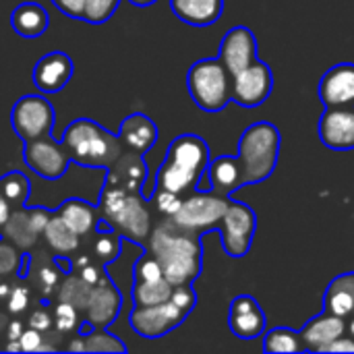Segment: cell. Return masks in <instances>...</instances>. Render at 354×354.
<instances>
[{"mask_svg": "<svg viewBox=\"0 0 354 354\" xmlns=\"http://www.w3.org/2000/svg\"><path fill=\"white\" fill-rule=\"evenodd\" d=\"M149 253L160 261L164 278L172 286L193 284L201 274L203 249L199 234L178 228L172 220L151 232Z\"/></svg>", "mask_w": 354, "mask_h": 354, "instance_id": "cell-1", "label": "cell"}, {"mask_svg": "<svg viewBox=\"0 0 354 354\" xmlns=\"http://www.w3.org/2000/svg\"><path fill=\"white\" fill-rule=\"evenodd\" d=\"M209 162V145L205 139L193 133L180 135L168 145L166 160L156 176V189L187 197L197 189Z\"/></svg>", "mask_w": 354, "mask_h": 354, "instance_id": "cell-2", "label": "cell"}, {"mask_svg": "<svg viewBox=\"0 0 354 354\" xmlns=\"http://www.w3.org/2000/svg\"><path fill=\"white\" fill-rule=\"evenodd\" d=\"M62 143L68 149L73 162L87 168H110L122 153L120 137L108 133L97 122L87 118L71 122L62 135Z\"/></svg>", "mask_w": 354, "mask_h": 354, "instance_id": "cell-3", "label": "cell"}, {"mask_svg": "<svg viewBox=\"0 0 354 354\" xmlns=\"http://www.w3.org/2000/svg\"><path fill=\"white\" fill-rule=\"evenodd\" d=\"M280 131L276 124L261 120L245 129L239 139V158L245 168V183L255 185L272 176L280 158Z\"/></svg>", "mask_w": 354, "mask_h": 354, "instance_id": "cell-4", "label": "cell"}, {"mask_svg": "<svg viewBox=\"0 0 354 354\" xmlns=\"http://www.w3.org/2000/svg\"><path fill=\"white\" fill-rule=\"evenodd\" d=\"M187 87L205 112H220L232 102V73L220 58L197 60L187 73Z\"/></svg>", "mask_w": 354, "mask_h": 354, "instance_id": "cell-5", "label": "cell"}, {"mask_svg": "<svg viewBox=\"0 0 354 354\" xmlns=\"http://www.w3.org/2000/svg\"><path fill=\"white\" fill-rule=\"evenodd\" d=\"M230 205L228 195H220L216 191L212 193H191L183 199L180 209L170 218L178 228L189 232H207L218 230L226 209Z\"/></svg>", "mask_w": 354, "mask_h": 354, "instance_id": "cell-6", "label": "cell"}, {"mask_svg": "<svg viewBox=\"0 0 354 354\" xmlns=\"http://www.w3.org/2000/svg\"><path fill=\"white\" fill-rule=\"evenodd\" d=\"M222 234V249L232 259H243L251 245L257 230V214L243 201H232L218 226Z\"/></svg>", "mask_w": 354, "mask_h": 354, "instance_id": "cell-7", "label": "cell"}, {"mask_svg": "<svg viewBox=\"0 0 354 354\" xmlns=\"http://www.w3.org/2000/svg\"><path fill=\"white\" fill-rule=\"evenodd\" d=\"M10 127L23 143L46 137L54 127V108L41 95H23L10 110Z\"/></svg>", "mask_w": 354, "mask_h": 354, "instance_id": "cell-8", "label": "cell"}, {"mask_svg": "<svg viewBox=\"0 0 354 354\" xmlns=\"http://www.w3.org/2000/svg\"><path fill=\"white\" fill-rule=\"evenodd\" d=\"M187 313L170 299L160 305H147V307H137L129 315L131 330L139 334L141 338L147 340H158L172 330H176L185 322Z\"/></svg>", "mask_w": 354, "mask_h": 354, "instance_id": "cell-9", "label": "cell"}, {"mask_svg": "<svg viewBox=\"0 0 354 354\" xmlns=\"http://www.w3.org/2000/svg\"><path fill=\"white\" fill-rule=\"evenodd\" d=\"M23 160L27 168H31L37 176L48 178V180H56L64 176V172L68 170V164L73 162L64 143L62 141L56 143L54 139H50V135L27 141Z\"/></svg>", "mask_w": 354, "mask_h": 354, "instance_id": "cell-10", "label": "cell"}, {"mask_svg": "<svg viewBox=\"0 0 354 354\" xmlns=\"http://www.w3.org/2000/svg\"><path fill=\"white\" fill-rule=\"evenodd\" d=\"M274 89L272 68L263 60L251 62L247 68L232 75V102L243 108L261 106Z\"/></svg>", "mask_w": 354, "mask_h": 354, "instance_id": "cell-11", "label": "cell"}, {"mask_svg": "<svg viewBox=\"0 0 354 354\" xmlns=\"http://www.w3.org/2000/svg\"><path fill=\"white\" fill-rule=\"evenodd\" d=\"M317 131L326 147L336 151L354 149V106L326 108L319 118Z\"/></svg>", "mask_w": 354, "mask_h": 354, "instance_id": "cell-12", "label": "cell"}, {"mask_svg": "<svg viewBox=\"0 0 354 354\" xmlns=\"http://www.w3.org/2000/svg\"><path fill=\"white\" fill-rule=\"evenodd\" d=\"M218 58L226 64V68L232 75H236L239 71L247 68L251 62L257 60V39H255V33L249 27H245V25L232 27L222 37Z\"/></svg>", "mask_w": 354, "mask_h": 354, "instance_id": "cell-13", "label": "cell"}, {"mask_svg": "<svg viewBox=\"0 0 354 354\" xmlns=\"http://www.w3.org/2000/svg\"><path fill=\"white\" fill-rule=\"evenodd\" d=\"M110 224L118 230V234L131 239L133 243H143L151 236V214L147 203L137 193L127 195L124 205L110 220Z\"/></svg>", "mask_w": 354, "mask_h": 354, "instance_id": "cell-14", "label": "cell"}, {"mask_svg": "<svg viewBox=\"0 0 354 354\" xmlns=\"http://www.w3.org/2000/svg\"><path fill=\"white\" fill-rule=\"evenodd\" d=\"M317 91L326 108L354 106V62H340L328 68Z\"/></svg>", "mask_w": 354, "mask_h": 354, "instance_id": "cell-15", "label": "cell"}, {"mask_svg": "<svg viewBox=\"0 0 354 354\" xmlns=\"http://www.w3.org/2000/svg\"><path fill=\"white\" fill-rule=\"evenodd\" d=\"M230 332L241 340H255L266 332V313L257 299L251 295H241L232 299L228 311Z\"/></svg>", "mask_w": 354, "mask_h": 354, "instance_id": "cell-16", "label": "cell"}, {"mask_svg": "<svg viewBox=\"0 0 354 354\" xmlns=\"http://www.w3.org/2000/svg\"><path fill=\"white\" fill-rule=\"evenodd\" d=\"M348 319L344 317H338V315H332L328 311L311 317L305 328L301 330V340H303V346L305 351L309 353H326V348L338 340L340 336L346 334L348 330Z\"/></svg>", "mask_w": 354, "mask_h": 354, "instance_id": "cell-17", "label": "cell"}, {"mask_svg": "<svg viewBox=\"0 0 354 354\" xmlns=\"http://www.w3.org/2000/svg\"><path fill=\"white\" fill-rule=\"evenodd\" d=\"M120 307H122L120 290L108 278H102L91 288L89 301L85 307V315L93 328H108L118 317Z\"/></svg>", "mask_w": 354, "mask_h": 354, "instance_id": "cell-18", "label": "cell"}, {"mask_svg": "<svg viewBox=\"0 0 354 354\" xmlns=\"http://www.w3.org/2000/svg\"><path fill=\"white\" fill-rule=\"evenodd\" d=\"M73 77V60L64 52L41 56L33 68V83L41 93H58Z\"/></svg>", "mask_w": 354, "mask_h": 354, "instance_id": "cell-19", "label": "cell"}, {"mask_svg": "<svg viewBox=\"0 0 354 354\" xmlns=\"http://www.w3.org/2000/svg\"><path fill=\"white\" fill-rule=\"evenodd\" d=\"M145 178H147V166L143 162V153L129 149L122 151L110 166L106 185L124 189L129 193H139L143 189Z\"/></svg>", "mask_w": 354, "mask_h": 354, "instance_id": "cell-20", "label": "cell"}, {"mask_svg": "<svg viewBox=\"0 0 354 354\" xmlns=\"http://www.w3.org/2000/svg\"><path fill=\"white\" fill-rule=\"evenodd\" d=\"M207 174H209L212 191H216L220 195L230 197L234 191L247 187L245 168H243L239 156H220V158L212 160L207 166Z\"/></svg>", "mask_w": 354, "mask_h": 354, "instance_id": "cell-21", "label": "cell"}, {"mask_svg": "<svg viewBox=\"0 0 354 354\" xmlns=\"http://www.w3.org/2000/svg\"><path fill=\"white\" fill-rule=\"evenodd\" d=\"M118 137H120L122 145H127L129 149H133L137 153H145L158 141V127L149 116L135 112L122 120Z\"/></svg>", "mask_w": 354, "mask_h": 354, "instance_id": "cell-22", "label": "cell"}, {"mask_svg": "<svg viewBox=\"0 0 354 354\" xmlns=\"http://www.w3.org/2000/svg\"><path fill=\"white\" fill-rule=\"evenodd\" d=\"M172 12L187 25L209 27L224 12V0H170Z\"/></svg>", "mask_w": 354, "mask_h": 354, "instance_id": "cell-23", "label": "cell"}, {"mask_svg": "<svg viewBox=\"0 0 354 354\" xmlns=\"http://www.w3.org/2000/svg\"><path fill=\"white\" fill-rule=\"evenodd\" d=\"M324 311L338 317H353L354 313V272L336 276L326 295H324Z\"/></svg>", "mask_w": 354, "mask_h": 354, "instance_id": "cell-24", "label": "cell"}, {"mask_svg": "<svg viewBox=\"0 0 354 354\" xmlns=\"http://www.w3.org/2000/svg\"><path fill=\"white\" fill-rule=\"evenodd\" d=\"M50 25L48 10L37 2H21L10 12V27L21 37H39Z\"/></svg>", "mask_w": 354, "mask_h": 354, "instance_id": "cell-25", "label": "cell"}, {"mask_svg": "<svg viewBox=\"0 0 354 354\" xmlns=\"http://www.w3.org/2000/svg\"><path fill=\"white\" fill-rule=\"evenodd\" d=\"M58 216L79 234H87L95 228L97 224V212L93 205H89L87 201H81V199H68L60 205L58 209Z\"/></svg>", "mask_w": 354, "mask_h": 354, "instance_id": "cell-26", "label": "cell"}, {"mask_svg": "<svg viewBox=\"0 0 354 354\" xmlns=\"http://www.w3.org/2000/svg\"><path fill=\"white\" fill-rule=\"evenodd\" d=\"M41 234H44L46 243L58 253H73L79 247V234L58 214L48 220Z\"/></svg>", "mask_w": 354, "mask_h": 354, "instance_id": "cell-27", "label": "cell"}, {"mask_svg": "<svg viewBox=\"0 0 354 354\" xmlns=\"http://www.w3.org/2000/svg\"><path fill=\"white\" fill-rule=\"evenodd\" d=\"M172 290L174 286L166 280H149V282H139L135 280L133 286V303L137 307H147V305H160L172 299Z\"/></svg>", "mask_w": 354, "mask_h": 354, "instance_id": "cell-28", "label": "cell"}, {"mask_svg": "<svg viewBox=\"0 0 354 354\" xmlns=\"http://www.w3.org/2000/svg\"><path fill=\"white\" fill-rule=\"evenodd\" d=\"M263 351L266 353H303V340L301 332L290 328H274L263 338Z\"/></svg>", "mask_w": 354, "mask_h": 354, "instance_id": "cell-29", "label": "cell"}, {"mask_svg": "<svg viewBox=\"0 0 354 354\" xmlns=\"http://www.w3.org/2000/svg\"><path fill=\"white\" fill-rule=\"evenodd\" d=\"M0 193L10 207H21L29 195V180L21 172H8L0 178Z\"/></svg>", "mask_w": 354, "mask_h": 354, "instance_id": "cell-30", "label": "cell"}, {"mask_svg": "<svg viewBox=\"0 0 354 354\" xmlns=\"http://www.w3.org/2000/svg\"><path fill=\"white\" fill-rule=\"evenodd\" d=\"M83 338L87 353H127V346L116 336L106 332V328H91Z\"/></svg>", "mask_w": 354, "mask_h": 354, "instance_id": "cell-31", "label": "cell"}, {"mask_svg": "<svg viewBox=\"0 0 354 354\" xmlns=\"http://www.w3.org/2000/svg\"><path fill=\"white\" fill-rule=\"evenodd\" d=\"M91 288L93 286H89L83 278H66L60 288V303H68V305L85 311Z\"/></svg>", "mask_w": 354, "mask_h": 354, "instance_id": "cell-32", "label": "cell"}, {"mask_svg": "<svg viewBox=\"0 0 354 354\" xmlns=\"http://www.w3.org/2000/svg\"><path fill=\"white\" fill-rule=\"evenodd\" d=\"M118 4H120V0H85L83 21H87L91 25H102L116 12Z\"/></svg>", "mask_w": 354, "mask_h": 354, "instance_id": "cell-33", "label": "cell"}, {"mask_svg": "<svg viewBox=\"0 0 354 354\" xmlns=\"http://www.w3.org/2000/svg\"><path fill=\"white\" fill-rule=\"evenodd\" d=\"M120 247H122V241L118 232H100L93 245V253L100 261L110 263L120 255Z\"/></svg>", "mask_w": 354, "mask_h": 354, "instance_id": "cell-34", "label": "cell"}, {"mask_svg": "<svg viewBox=\"0 0 354 354\" xmlns=\"http://www.w3.org/2000/svg\"><path fill=\"white\" fill-rule=\"evenodd\" d=\"M127 195H129V191H124V189H118V187H104V191H102V197H100V209H102V214H104V218L110 222L118 212H120V207L124 205V201H127Z\"/></svg>", "mask_w": 354, "mask_h": 354, "instance_id": "cell-35", "label": "cell"}, {"mask_svg": "<svg viewBox=\"0 0 354 354\" xmlns=\"http://www.w3.org/2000/svg\"><path fill=\"white\" fill-rule=\"evenodd\" d=\"M54 326L58 332H73L79 326V309L68 303H58L54 309Z\"/></svg>", "mask_w": 354, "mask_h": 354, "instance_id": "cell-36", "label": "cell"}, {"mask_svg": "<svg viewBox=\"0 0 354 354\" xmlns=\"http://www.w3.org/2000/svg\"><path fill=\"white\" fill-rule=\"evenodd\" d=\"M183 199H185L183 195H176L172 191H164V189H156L153 191V205H156V209L160 214L168 216V218H172L180 209Z\"/></svg>", "mask_w": 354, "mask_h": 354, "instance_id": "cell-37", "label": "cell"}, {"mask_svg": "<svg viewBox=\"0 0 354 354\" xmlns=\"http://www.w3.org/2000/svg\"><path fill=\"white\" fill-rule=\"evenodd\" d=\"M160 278H164V270H162L160 261L151 253L149 255H143L135 263V280L149 282V280H160Z\"/></svg>", "mask_w": 354, "mask_h": 354, "instance_id": "cell-38", "label": "cell"}, {"mask_svg": "<svg viewBox=\"0 0 354 354\" xmlns=\"http://www.w3.org/2000/svg\"><path fill=\"white\" fill-rule=\"evenodd\" d=\"M172 301L189 315V313L195 309V305H197V295H195V290L191 288V284H183V286H174V290H172Z\"/></svg>", "mask_w": 354, "mask_h": 354, "instance_id": "cell-39", "label": "cell"}, {"mask_svg": "<svg viewBox=\"0 0 354 354\" xmlns=\"http://www.w3.org/2000/svg\"><path fill=\"white\" fill-rule=\"evenodd\" d=\"M29 305V292L23 286H17L8 292V311L10 313H21Z\"/></svg>", "mask_w": 354, "mask_h": 354, "instance_id": "cell-40", "label": "cell"}, {"mask_svg": "<svg viewBox=\"0 0 354 354\" xmlns=\"http://www.w3.org/2000/svg\"><path fill=\"white\" fill-rule=\"evenodd\" d=\"M41 332L29 328V330H23L19 342H21V353H37L39 346H41Z\"/></svg>", "mask_w": 354, "mask_h": 354, "instance_id": "cell-41", "label": "cell"}, {"mask_svg": "<svg viewBox=\"0 0 354 354\" xmlns=\"http://www.w3.org/2000/svg\"><path fill=\"white\" fill-rule=\"evenodd\" d=\"M54 6L71 19H83L85 0H52Z\"/></svg>", "mask_w": 354, "mask_h": 354, "instance_id": "cell-42", "label": "cell"}, {"mask_svg": "<svg viewBox=\"0 0 354 354\" xmlns=\"http://www.w3.org/2000/svg\"><path fill=\"white\" fill-rule=\"evenodd\" d=\"M52 317H50V313L48 311H44V309H37V311H33L31 313V317H29V328H33V330H37V332H46V330H50L52 328Z\"/></svg>", "mask_w": 354, "mask_h": 354, "instance_id": "cell-43", "label": "cell"}, {"mask_svg": "<svg viewBox=\"0 0 354 354\" xmlns=\"http://www.w3.org/2000/svg\"><path fill=\"white\" fill-rule=\"evenodd\" d=\"M326 353H354V338L351 334L340 336L338 340H334V342L326 348Z\"/></svg>", "mask_w": 354, "mask_h": 354, "instance_id": "cell-44", "label": "cell"}, {"mask_svg": "<svg viewBox=\"0 0 354 354\" xmlns=\"http://www.w3.org/2000/svg\"><path fill=\"white\" fill-rule=\"evenodd\" d=\"M48 220H50V216H48L44 209H33V212L29 214V226H31V230H33L35 234L44 232Z\"/></svg>", "mask_w": 354, "mask_h": 354, "instance_id": "cell-45", "label": "cell"}, {"mask_svg": "<svg viewBox=\"0 0 354 354\" xmlns=\"http://www.w3.org/2000/svg\"><path fill=\"white\" fill-rule=\"evenodd\" d=\"M79 272H81V278H83V280H85V282H87L89 286H95V284H97V282H100V280L104 278V276L100 274V270H97L95 266H91V263L83 266V268H81Z\"/></svg>", "mask_w": 354, "mask_h": 354, "instance_id": "cell-46", "label": "cell"}, {"mask_svg": "<svg viewBox=\"0 0 354 354\" xmlns=\"http://www.w3.org/2000/svg\"><path fill=\"white\" fill-rule=\"evenodd\" d=\"M39 280H41L44 290H46V292H50V290H52V286H56V282H58V274H56V270H54V268H44V270L39 272Z\"/></svg>", "mask_w": 354, "mask_h": 354, "instance_id": "cell-47", "label": "cell"}, {"mask_svg": "<svg viewBox=\"0 0 354 354\" xmlns=\"http://www.w3.org/2000/svg\"><path fill=\"white\" fill-rule=\"evenodd\" d=\"M12 263H15V253L8 247L0 245V274H6Z\"/></svg>", "mask_w": 354, "mask_h": 354, "instance_id": "cell-48", "label": "cell"}, {"mask_svg": "<svg viewBox=\"0 0 354 354\" xmlns=\"http://www.w3.org/2000/svg\"><path fill=\"white\" fill-rule=\"evenodd\" d=\"M10 220V203L2 197L0 193V228L6 226V222Z\"/></svg>", "mask_w": 354, "mask_h": 354, "instance_id": "cell-49", "label": "cell"}, {"mask_svg": "<svg viewBox=\"0 0 354 354\" xmlns=\"http://www.w3.org/2000/svg\"><path fill=\"white\" fill-rule=\"evenodd\" d=\"M21 334H23L21 322H10V324H8V334H6V338H8V340H19Z\"/></svg>", "mask_w": 354, "mask_h": 354, "instance_id": "cell-50", "label": "cell"}, {"mask_svg": "<svg viewBox=\"0 0 354 354\" xmlns=\"http://www.w3.org/2000/svg\"><path fill=\"white\" fill-rule=\"evenodd\" d=\"M68 351H73V353H87V351H85V338L81 336V338H77L75 342H71V344H68Z\"/></svg>", "mask_w": 354, "mask_h": 354, "instance_id": "cell-51", "label": "cell"}, {"mask_svg": "<svg viewBox=\"0 0 354 354\" xmlns=\"http://www.w3.org/2000/svg\"><path fill=\"white\" fill-rule=\"evenodd\" d=\"M6 351H8V353H21V342H19V340H8Z\"/></svg>", "mask_w": 354, "mask_h": 354, "instance_id": "cell-52", "label": "cell"}, {"mask_svg": "<svg viewBox=\"0 0 354 354\" xmlns=\"http://www.w3.org/2000/svg\"><path fill=\"white\" fill-rule=\"evenodd\" d=\"M129 2H131V4H135V6H141V8H143V6H149V4H153L156 0H129Z\"/></svg>", "mask_w": 354, "mask_h": 354, "instance_id": "cell-53", "label": "cell"}, {"mask_svg": "<svg viewBox=\"0 0 354 354\" xmlns=\"http://www.w3.org/2000/svg\"><path fill=\"white\" fill-rule=\"evenodd\" d=\"M346 324H348V330H346V334H351V336L354 338V315L353 317H348V322H346Z\"/></svg>", "mask_w": 354, "mask_h": 354, "instance_id": "cell-54", "label": "cell"}, {"mask_svg": "<svg viewBox=\"0 0 354 354\" xmlns=\"http://www.w3.org/2000/svg\"><path fill=\"white\" fill-rule=\"evenodd\" d=\"M87 263H89V259H87V257H79V259L75 261V266H77L79 270H81L83 266H87Z\"/></svg>", "mask_w": 354, "mask_h": 354, "instance_id": "cell-55", "label": "cell"}, {"mask_svg": "<svg viewBox=\"0 0 354 354\" xmlns=\"http://www.w3.org/2000/svg\"><path fill=\"white\" fill-rule=\"evenodd\" d=\"M8 292H10V290H8V286H6V284H0V297H6Z\"/></svg>", "mask_w": 354, "mask_h": 354, "instance_id": "cell-56", "label": "cell"}, {"mask_svg": "<svg viewBox=\"0 0 354 354\" xmlns=\"http://www.w3.org/2000/svg\"><path fill=\"white\" fill-rule=\"evenodd\" d=\"M353 315H354V313H353Z\"/></svg>", "mask_w": 354, "mask_h": 354, "instance_id": "cell-57", "label": "cell"}]
</instances>
